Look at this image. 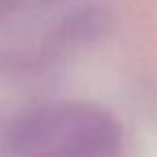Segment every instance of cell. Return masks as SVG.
<instances>
[{"instance_id":"obj_1","label":"cell","mask_w":157,"mask_h":157,"mask_svg":"<svg viewBox=\"0 0 157 157\" xmlns=\"http://www.w3.org/2000/svg\"><path fill=\"white\" fill-rule=\"evenodd\" d=\"M11 157H118L116 116L88 101H48L20 112L7 129Z\"/></svg>"},{"instance_id":"obj_2","label":"cell","mask_w":157,"mask_h":157,"mask_svg":"<svg viewBox=\"0 0 157 157\" xmlns=\"http://www.w3.org/2000/svg\"><path fill=\"white\" fill-rule=\"evenodd\" d=\"M114 28V13L105 5H86L73 13H69L54 30L50 50L65 52L75 48L95 45L97 41L105 39Z\"/></svg>"},{"instance_id":"obj_3","label":"cell","mask_w":157,"mask_h":157,"mask_svg":"<svg viewBox=\"0 0 157 157\" xmlns=\"http://www.w3.org/2000/svg\"><path fill=\"white\" fill-rule=\"evenodd\" d=\"M22 2H24V0H0V15H2V13H9V11H13V9H17Z\"/></svg>"},{"instance_id":"obj_4","label":"cell","mask_w":157,"mask_h":157,"mask_svg":"<svg viewBox=\"0 0 157 157\" xmlns=\"http://www.w3.org/2000/svg\"><path fill=\"white\" fill-rule=\"evenodd\" d=\"M45 5H63V2H69V0H43Z\"/></svg>"}]
</instances>
